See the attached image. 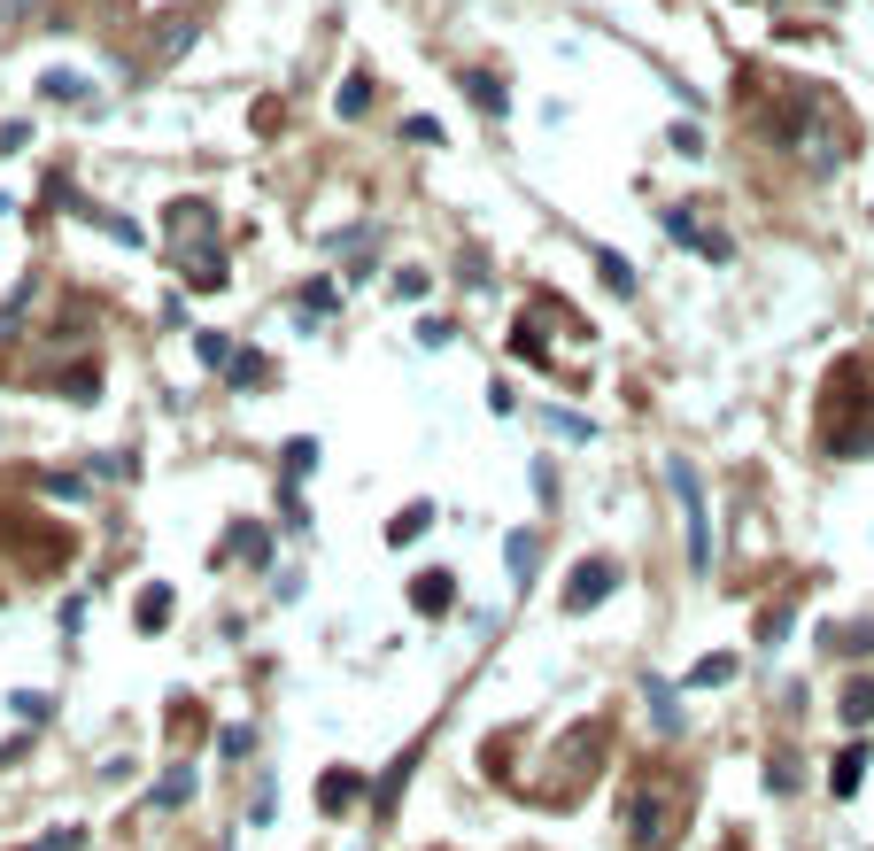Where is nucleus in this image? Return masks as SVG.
Listing matches in <instances>:
<instances>
[{"label": "nucleus", "instance_id": "0eeeda50", "mask_svg": "<svg viewBox=\"0 0 874 851\" xmlns=\"http://www.w3.org/2000/svg\"><path fill=\"white\" fill-rule=\"evenodd\" d=\"M410 774H418V743H410L403 759L387 766V774H379L372 782V797H364V805H372V821H387V813H395V805H403V790H410Z\"/></svg>", "mask_w": 874, "mask_h": 851}, {"label": "nucleus", "instance_id": "f704fd0d", "mask_svg": "<svg viewBox=\"0 0 874 851\" xmlns=\"http://www.w3.org/2000/svg\"><path fill=\"white\" fill-rule=\"evenodd\" d=\"M403 140H410V147H441V124H434V117H410Z\"/></svg>", "mask_w": 874, "mask_h": 851}, {"label": "nucleus", "instance_id": "aec40b11", "mask_svg": "<svg viewBox=\"0 0 874 851\" xmlns=\"http://www.w3.org/2000/svg\"><path fill=\"white\" fill-rule=\"evenodd\" d=\"M39 93H47V101H86V78H78V70H47Z\"/></svg>", "mask_w": 874, "mask_h": 851}, {"label": "nucleus", "instance_id": "c9c22d12", "mask_svg": "<svg viewBox=\"0 0 874 851\" xmlns=\"http://www.w3.org/2000/svg\"><path fill=\"white\" fill-rule=\"evenodd\" d=\"M766 790H774V797H789V790H797V766H789V759H774V766H766Z\"/></svg>", "mask_w": 874, "mask_h": 851}, {"label": "nucleus", "instance_id": "423d86ee", "mask_svg": "<svg viewBox=\"0 0 874 851\" xmlns=\"http://www.w3.org/2000/svg\"><path fill=\"white\" fill-rule=\"evenodd\" d=\"M410 612H457V573H441V565H426V573H410Z\"/></svg>", "mask_w": 874, "mask_h": 851}, {"label": "nucleus", "instance_id": "cd10ccee", "mask_svg": "<svg viewBox=\"0 0 874 851\" xmlns=\"http://www.w3.org/2000/svg\"><path fill=\"white\" fill-rule=\"evenodd\" d=\"M650 705H658V728H681V705H673V689H666V681H650Z\"/></svg>", "mask_w": 874, "mask_h": 851}, {"label": "nucleus", "instance_id": "f03ea898", "mask_svg": "<svg viewBox=\"0 0 874 851\" xmlns=\"http://www.w3.org/2000/svg\"><path fill=\"white\" fill-rule=\"evenodd\" d=\"M163 240H171V256H178V279L186 287H225L233 271H225V240H217V209L202 202V194H186V202L163 209Z\"/></svg>", "mask_w": 874, "mask_h": 851}, {"label": "nucleus", "instance_id": "7c9ffc66", "mask_svg": "<svg viewBox=\"0 0 874 851\" xmlns=\"http://www.w3.org/2000/svg\"><path fill=\"white\" fill-rule=\"evenodd\" d=\"M217 751H225V759H248V751H256V728H225V735H217Z\"/></svg>", "mask_w": 874, "mask_h": 851}, {"label": "nucleus", "instance_id": "6e6552de", "mask_svg": "<svg viewBox=\"0 0 874 851\" xmlns=\"http://www.w3.org/2000/svg\"><path fill=\"white\" fill-rule=\"evenodd\" d=\"M356 797H372V774H356V766H341V774H325V782H318V805H325V813H349Z\"/></svg>", "mask_w": 874, "mask_h": 851}, {"label": "nucleus", "instance_id": "4c0bfd02", "mask_svg": "<svg viewBox=\"0 0 874 851\" xmlns=\"http://www.w3.org/2000/svg\"><path fill=\"white\" fill-rule=\"evenodd\" d=\"M673 155H704V132H697V124H673Z\"/></svg>", "mask_w": 874, "mask_h": 851}, {"label": "nucleus", "instance_id": "72a5a7b5", "mask_svg": "<svg viewBox=\"0 0 874 851\" xmlns=\"http://www.w3.org/2000/svg\"><path fill=\"white\" fill-rule=\"evenodd\" d=\"M86 844V828H55V836H39V844H24V851H78Z\"/></svg>", "mask_w": 874, "mask_h": 851}, {"label": "nucleus", "instance_id": "9b49d317", "mask_svg": "<svg viewBox=\"0 0 874 851\" xmlns=\"http://www.w3.org/2000/svg\"><path fill=\"white\" fill-rule=\"evenodd\" d=\"M457 86H465V93H472V109H488V117H503V109H511V93H503V78H488V70H465Z\"/></svg>", "mask_w": 874, "mask_h": 851}, {"label": "nucleus", "instance_id": "dca6fc26", "mask_svg": "<svg viewBox=\"0 0 874 851\" xmlns=\"http://www.w3.org/2000/svg\"><path fill=\"white\" fill-rule=\"evenodd\" d=\"M140 627H147V635H163V627H171V581H155V588L140 596Z\"/></svg>", "mask_w": 874, "mask_h": 851}, {"label": "nucleus", "instance_id": "a878e982", "mask_svg": "<svg viewBox=\"0 0 874 851\" xmlns=\"http://www.w3.org/2000/svg\"><path fill=\"white\" fill-rule=\"evenodd\" d=\"M782 635H789V604H766V612H758V643L774 650Z\"/></svg>", "mask_w": 874, "mask_h": 851}, {"label": "nucleus", "instance_id": "4be33fe9", "mask_svg": "<svg viewBox=\"0 0 874 851\" xmlns=\"http://www.w3.org/2000/svg\"><path fill=\"white\" fill-rule=\"evenodd\" d=\"M279 527H310V503H302V488H294V480H279Z\"/></svg>", "mask_w": 874, "mask_h": 851}, {"label": "nucleus", "instance_id": "f8f14e48", "mask_svg": "<svg viewBox=\"0 0 874 851\" xmlns=\"http://www.w3.org/2000/svg\"><path fill=\"white\" fill-rule=\"evenodd\" d=\"M867 766H874V743H851L844 759H836V774H828V790H836V797H851V790H859V774H867Z\"/></svg>", "mask_w": 874, "mask_h": 851}, {"label": "nucleus", "instance_id": "473e14b6", "mask_svg": "<svg viewBox=\"0 0 874 851\" xmlns=\"http://www.w3.org/2000/svg\"><path fill=\"white\" fill-rule=\"evenodd\" d=\"M171 735H178V743H186V735H202V705H194V697L171 712Z\"/></svg>", "mask_w": 874, "mask_h": 851}, {"label": "nucleus", "instance_id": "39448f33", "mask_svg": "<svg viewBox=\"0 0 874 851\" xmlns=\"http://www.w3.org/2000/svg\"><path fill=\"white\" fill-rule=\"evenodd\" d=\"M619 581H627V573H619V558H581L557 604H565V612H596V604H604V596H612Z\"/></svg>", "mask_w": 874, "mask_h": 851}, {"label": "nucleus", "instance_id": "412c9836", "mask_svg": "<svg viewBox=\"0 0 874 851\" xmlns=\"http://www.w3.org/2000/svg\"><path fill=\"white\" fill-rule=\"evenodd\" d=\"M279 472H287V480L318 472V441H287V449H279Z\"/></svg>", "mask_w": 874, "mask_h": 851}, {"label": "nucleus", "instance_id": "b1692460", "mask_svg": "<svg viewBox=\"0 0 874 851\" xmlns=\"http://www.w3.org/2000/svg\"><path fill=\"white\" fill-rule=\"evenodd\" d=\"M233 550H240V558H271V534H263V527H248V519H240V527H233Z\"/></svg>", "mask_w": 874, "mask_h": 851}, {"label": "nucleus", "instance_id": "f257e3e1", "mask_svg": "<svg viewBox=\"0 0 874 851\" xmlns=\"http://www.w3.org/2000/svg\"><path fill=\"white\" fill-rule=\"evenodd\" d=\"M681 813H689V774L666 759H642L619 774V821H627V844L635 851H666L681 836Z\"/></svg>", "mask_w": 874, "mask_h": 851}, {"label": "nucleus", "instance_id": "ddd939ff", "mask_svg": "<svg viewBox=\"0 0 874 851\" xmlns=\"http://www.w3.org/2000/svg\"><path fill=\"white\" fill-rule=\"evenodd\" d=\"M426 527H434V503H403V511L387 519V542H418Z\"/></svg>", "mask_w": 874, "mask_h": 851}, {"label": "nucleus", "instance_id": "bb28decb", "mask_svg": "<svg viewBox=\"0 0 874 851\" xmlns=\"http://www.w3.org/2000/svg\"><path fill=\"white\" fill-rule=\"evenodd\" d=\"M728 674H735V658H728V650H720V658H704L697 674H689V689H720V681H728Z\"/></svg>", "mask_w": 874, "mask_h": 851}, {"label": "nucleus", "instance_id": "2f4dec72", "mask_svg": "<svg viewBox=\"0 0 874 851\" xmlns=\"http://www.w3.org/2000/svg\"><path fill=\"white\" fill-rule=\"evenodd\" d=\"M333 302H341V287H333V279H310V287H302V310H333Z\"/></svg>", "mask_w": 874, "mask_h": 851}, {"label": "nucleus", "instance_id": "e433bc0d", "mask_svg": "<svg viewBox=\"0 0 874 851\" xmlns=\"http://www.w3.org/2000/svg\"><path fill=\"white\" fill-rule=\"evenodd\" d=\"M836 650H851V658H859V650H874V619H867V627H844V635H836Z\"/></svg>", "mask_w": 874, "mask_h": 851}, {"label": "nucleus", "instance_id": "f3484780", "mask_svg": "<svg viewBox=\"0 0 874 851\" xmlns=\"http://www.w3.org/2000/svg\"><path fill=\"white\" fill-rule=\"evenodd\" d=\"M333 109H341V117H364V109H372V78H364V70H356V78H341V101H333Z\"/></svg>", "mask_w": 874, "mask_h": 851}, {"label": "nucleus", "instance_id": "c85d7f7f", "mask_svg": "<svg viewBox=\"0 0 874 851\" xmlns=\"http://www.w3.org/2000/svg\"><path fill=\"white\" fill-rule=\"evenodd\" d=\"M550 434H565V441H588V434H596V426H588L581 411H550Z\"/></svg>", "mask_w": 874, "mask_h": 851}, {"label": "nucleus", "instance_id": "7ed1b4c3", "mask_svg": "<svg viewBox=\"0 0 874 851\" xmlns=\"http://www.w3.org/2000/svg\"><path fill=\"white\" fill-rule=\"evenodd\" d=\"M704 209L712 202H673L658 225H666V240H681V248H697L704 264H735V240L720 233V225H704Z\"/></svg>", "mask_w": 874, "mask_h": 851}, {"label": "nucleus", "instance_id": "20e7f679", "mask_svg": "<svg viewBox=\"0 0 874 851\" xmlns=\"http://www.w3.org/2000/svg\"><path fill=\"white\" fill-rule=\"evenodd\" d=\"M666 480H673V496H681V519H689V565H712V519H704V480L689 457H666Z\"/></svg>", "mask_w": 874, "mask_h": 851}, {"label": "nucleus", "instance_id": "9d476101", "mask_svg": "<svg viewBox=\"0 0 874 851\" xmlns=\"http://www.w3.org/2000/svg\"><path fill=\"white\" fill-rule=\"evenodd\" d=\"M503 558H511V588H534V565H542V542L534 534H503Z\"/></svg>", "mask_w": 874, "mask_h": 851}, {"label": "nucleus", "instance_id": "1a4fd4ad", "mask_svg": "<svg viewBox=\"0 0 874 851\" xmlns=\"http://www.w3.org/2000/svg\"><path fill=\"white\" fill-rule=\"evenodd\" d=\"M186 797H194V766L171 759V766H163V782L147 790V805H155V813H171V805H186Z\"/></svg>", "mask_w": 874, "mask_h": 851}, {"label": "nucleus", "instance_id": "58836bf2", "mask_svg": "<svg viewBox=\"0 0 874 851\" xmlns=\"http://www.w3.org/2000/svg\"><path fill=\"white\" fill-rule=\"evenodd\" d=\"M24 8H39V0H0V16H24Z\"/></svg>", "mask_w": 874, "mask_h": 851}, {"label": "nucleus", "instance_id": "393cba45", "mask_svg": "<svg viewBox=\"0 0 874 851\" xmlns=\"http://www.w3.org/2000/svg\"><path fill=\"white\" fill-rule=\"evenodd\" d=\"M271 805H279V782L256 774V805H248V828H271Z\"/></svg>", "mask_w": 874, "mask_h": 851}, {"label": "nucleus", "instance_id": "a211bd4d", "mask_svg": "<svg viewBox=\"0 0 874 851\" xmlns=\"http://www.w3.org/2000/svg\"><path fill=\"white\" fill-rule=\"evenodd\" d=\"M225 380H233V387H263V380H271V364H263L256 349H240L233 364H225Z\"/></svg>", "mask_w": 874, "mask_h": 851}, {"label": "nucleus", "instance_id": "4468645a", "mask_svg": "<svg viewBox=\"0 0 874 851\" xmlns=\"http://www.w3.org/2000/svg\"><path fill=\"white\" fill-rule=\"evenodd\" d=\"M194 356H202V364H209V372H225V364H233V333H217V325H202V333H194Z\"/></svg>", "mask_w": 874, "mask_h": 851}, {"label": "nucleus", "instance_id": "c756f323", "mask_svg": "<svg viewBox=\"0 0 874 851\" xmlns=\"http://www.w3.org/2000/svg\"><path fill=\"white\" fill-rule=\"evenodd\" d=\"M449 341H457V325H449V318H426V325H418V349H449Z\"/></svg>", "mask_w": 874, "mask_h": 851}, {"label": "nucleus", "instance_id": "2eb2a0df", "mask_svg": "<svg viewBox=\"0 0 874 851\" xmlns=\"http://www.w3.org/2000/svg\"><path fill=\"white\" fill-rule=\"evenodd\" d=\"M596 279H604L612 294H635V264H627L619 248H596Z\"/></svg>", "mask_w": 874, "mask_h": 851}, {"label": "nucleus", "instance_id": "6ab92c4d", "mask_svg": "<svg viewBox=\"0 0 874 851\" xmlns=\"http://www.w3.org/2000/svg\"><path fill=\"white\" fill-rule=\"evenodd\" d=\"M836 712H844L851 728H867V720H874V681H851V689H844V705H836Z\"/></svg>", "mask_w": 874, "mask_h": 851}, {"label": "nucleus", "instance_id": "5701e85b", "mask_svg": "<svg viewBox=\"0 0 874 851\" xmlns=\"http://www.w3.org/2000/svg\"><path fill=\"white\" fill-rule=\"evenodd\" d=\"M8 712H16V720H24V728H39V720H47V697H39V689H16V697H8Z\"/></svg>", "mask_w": 874, "mask_h": 851}]
</instances>
